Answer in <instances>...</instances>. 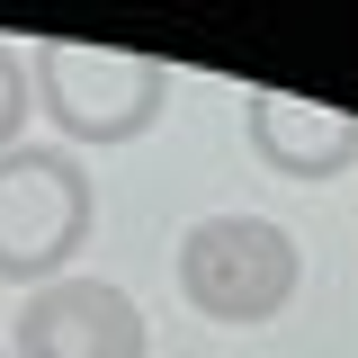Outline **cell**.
<instances>
[{
	"mask_svg": "<svg viewBox=\"0 0 358 358\" xmlns=\"http://www.w3.org/2000/svg\"><path fill=\"white\" fill-rule=\"evenodd\" d=\"M171 268H179V296L206 313V322H224V331L278 322L287 296H296V278H305L296 233L268 224V215H197L188 233H179Z\"/></svg>",
	"mask_w": 358,
	"mask_h": 358,
	"instance_id": "obj_3",
	"label": "cell"
},
{
	"mask_svg": "<svg viewBox=\"0 0 358 358\" xmlns=\"http://www.w3.org/2000/svg\"><path fill=\"white\" fill-rule=\"evenodd\" d=\"M36 117L63 143H134L171 108V63L126 54V45H81V36H36L27 54Z\"/></svg>",
	"mask_w": 358,
	"mask_h": 358,
	"instance_id": "obj_1",
	"label": "cell"
},
{
	"mask_svg": "<svg viewBox=\"0 0 358 358\" xmlns=\"http://www.w3.org/2000/svg\"><path fill=\"white\" fill-rule=\"evenodd\" d=\"M90 224H99V197H90L81 152L63 143H18L0 152V287H54L72 278V260L90 251Z\"/></svg>",
	"mask_w": 358,
	"mask_h": 358,
	"instance_id": "obj_2",
	"label": "cell"
},
{
	"mask_svg": "<svg viewBox=\"0 0 358 358\" xmlns=\"http://www.w3.org/2000/svg\"><path fill=\"white\" fill-rule=\"evenodd\" d=\"M27 117H36V90H27V54L0 36V152L27 143Z\"/></svg>",
	"mask_w": 358,
	"mask_h": 358,
	"instance_id": "obj_6",
	"label": "cell"
},
{
	"mask_svg": "<svg viewBox=\"0 0 358 358\" xmlns=\"http://www.w3.org/2000/svg\"><path fill=\"white\" fill-rule=\"evenodd\" d=\"M0 358H9V350H0Z\"/></svg>",
	"mask_w": 358,
	"mask_h": 358,
	"instance_id": "obj_7",
	"label": "cell"
},
{
	"mask_svg": "<svg viewBox=\"0 0 358 358\" xmlns=\"http://www.w3.org/2000/svg\"><path fill=\"white\" fill-rule=\"evenodd\" d=\"M242 134H251V162H268L278 179H350L358 171V117L287 99V90H251Z\"/></svg>",
	"mask_w": 358,
	"mask_h": 358,
	"instance_id": "obj_5",
	"label": "cell"
},
{
	"mask_svg": "<svg viewBox=\"0 0 358 358\" xmlns=\"http://www.w3.org/2000/svg\"><path fill=\"white\" fill-rule=\"evenodd\" d=\"M9 358H143V313L108 278H54L18 305Z\"/></svg>",
	"mask_w": 358,
	"mask_h": 358,
	"instance_id": "obj_4",
	"label": "cell"
}]
</instances>
